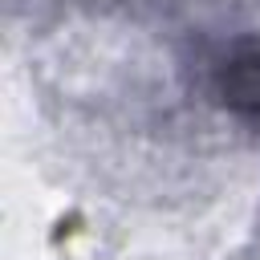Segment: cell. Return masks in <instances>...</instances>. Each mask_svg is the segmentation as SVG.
Here are the masks:
<instances>
[{
    "label": "cell",
    "instance_id": "cell-1",
    "mask_svg": "<svg viewBox=\"0 0 260 260\" xmlns=\"http://www.w3.org/2000/svg\"><path fill=\"white\" fill-rule=\"evenodd\" d=\"M223 81H228V98H232L236 106L260 114V53L232 61L228 73H223Z\"/></svg>",
    "mask_w": 260,
    "mask_h": 260
}]
</instances>
